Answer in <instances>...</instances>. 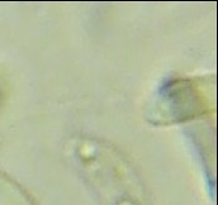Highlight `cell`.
Here are the masks:
<instances>
[{
  "label": "cell",
  "instance_id": "6da1fadb",
  "mask_svg": "<svg viewBox=\"0 0 218 205\" xmlns=\"http://www.w3.org/2000/svg\"><path fill=\"white\" fill-rule=\"evenodd\" d=\"M67 155L101 205H148L138 171L117 147L93 137H75Z\"/></svg>",
  "mask_w": 218,
  "mask_h": 205
},
{
  "label": "cell",
  "instance_id": "7a4b0ae2",
  "mask_svg": "<svg viewBox=\"0 0 218 205\" xmlns=\"http://www.w3.org/2000/svg\"><path fill=\"white\" fill-rule=\"evenodd\" d=\"M207 85L199 79H171L157 90L147 106V119L155 125H173L193 120L211 108Z\"/></svg>",
  "mask_w": 218,
  "mask_h": 205
},
{
  "label": "cell",
  "instance_id": "3957f363",
  "mask_svg": "<svg viewBox=\"0 0 218 205\" xmlns=\"http://www.w3.org/2000/svg\"><path fill=\"white\" fill-rule=\"evenodd\" d=\"M0 205H38L33 196L10 176L0 171Z\"/></svg>",
  "mask_w": 218,
  "mask_h": 205
}]
</instances>
